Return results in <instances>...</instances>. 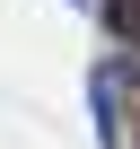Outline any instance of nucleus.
<instances>
[{"label":"nucleus","mask_w":140,"mask_h":149,"mask_svg":"<svg viewBox=\"0 0 140 149\" xmlns=\"http://www.w3.org/2000/svg\"><path fill=\"white\" fill-rule=\"evenodd\" d=\"M105 26H114V35L140 53V0H105Z\"/></svg>","instance_id":"nucleus-1"},{"label":"nucleus","mask_w":140,"mask_h":149,"mask_svg":"<svg viewBox=\"0 0 140 149\" xmlns=\"http://www.w3.org/2000/svg\"><path fill=\"white\" fill-rule=\"evenodd\" d=\"M131 105H140V88H131Z\"/></svg>","instance_id":"nucleus-2"}]
</instances>
